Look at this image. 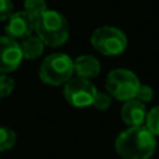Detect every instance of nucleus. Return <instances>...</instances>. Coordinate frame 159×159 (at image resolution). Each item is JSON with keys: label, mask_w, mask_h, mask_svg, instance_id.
<instances>
[{"label": "nucleus", "mask_w": 159, "mask_h": 159, "mask_svg": "<svg viewBox=\"0 0 159 159\" xmlns=\"http://www.w3.org/2000/svg\"><path fill=\"white\" fill-rule=\"evenodd\" d=\"M48 10V4L45 0H25L24 11L30 14L34 20H36L42 13Z\"/></svg>", "instance_id": "obj_12"}, {"label": "nucleus", "mask_w": 159, "mask_h": 159, "mask_svg": "<svg viewBox=\"0 0 159 159\" xmlns=\"http://www.w3.org/2000/svg\"><path fill=\"white\" fill-rule=\"evenodd\" d=\"M145 127L155 135L159 137V106H155L147 113Z\"/></svg>", "instance_id": "obj_14"}, {"label": "nucleus", "mask_w": 159, "mask_h": 159, "mask_svg": "<svg viewBox=\"0 0 159 159\" xmlns=\"http://www.w3.org/2000/svg\"><path fill=\"white\" fill-rule=\"evenodd\" d=\"M22 52L16 39L0 36V73L8 74L16 71L22 61Z\"/></svg>", "instance_id": "obj_7"}, {"label": "nucleus", "mask_w": 159, "mask_h": 159, "mask_svg": "<svg viewBox=\"0 0 159 159\" xmlns=\"http://www.w3.org/2000/svg\"><path fill=\"white\" fill-rule=\"evenodd\" d=\"M74 64V74L80 78H95L101 73V63L96 57L91 55H81L75 60H73Z\"/></svg>", "instance_id": "obj_10"}, {"label": "nucleus", "mask_w": 159, "mask_h": 159, "mask_svg": "<svg viewBox=\"0 0 159 159\" xmlns=\"http://www.w3.org/2000/svg\"><path fill=\"white\" fill-rule=\"evenodd\" d=\"M17 135L14 130L8 127H0V152H4L11 149L16 145Z\"/></svg>", "instance_id": "obj_13"}, {"label": "nucleus", "mask_w": 159, "mask_h": 159, "mask_svg": "<svg viewBox=\"0 0 159 159\" xmlns=\"http://www.w3.org/2000/svg\"><path fill=\"white\" fill-rule=\"evenodd\" d=\"M141 82L138 77L127 69H115L107 74L105 87L112 98L126 102L135 98Z\"/></svg>", "instance_id": "obj_4"}, {"label": "nucleus", "mask_w": 159, "mask_h": 159, "mask_svg": "<svg viewBox=\"0 0 159 159\" xmlns=\"http://www.w3.org/2000/svg\"><path fill=\"white\" fill-rule=\"evenodd\" d=\"M74 74V64L66 53H52L43 59L39 69L42 82L52 87H59L69 81Z\"/></svg>", "instance_id": "obj_3"}, {"label": "nucleus", "mask_w": 159, "mask_h": 159, "mask_svg": "<svg viewBox=\"0 0 159 159\" xmlns=\"http://www.w3.org/2000/svg\"><path fill=\"white\" fill-rule=\"evenodd\" d=\"M16 88V82L8 74L0 73V98H6V96L11 95Z\"/></svg>", "instance_id": "obj_15"}, {"label": "nucleus", "mask_w": 159, "mask_h": 159, "mask_svg": "<svg viewBox=\"0 0 159 159\" xmlns=\"http://www.w3.org/2000/svg\"><path fill=\"white\" fill-rule=\"evenodd\" d=\"M91 45L103 56H117L126 50L127 36L116 27H99L91 35Z\"/></svg>", "instance_id": "obj_5"}, {"label": "nucleus", "mask_w": 159, "mask_h": 159, "mask_svg": "<svg viewBox=\"0 0 159 159\" xmlns=\"http://www.w3.org/2000/svg\"><path fill=\"white\" fill-rule=\"evenodd\" d=\"M35 32L46 46L57 48L67 42L70 28L63 14L48 8L35 20Z\"/></svg>", "instance_id": "obj_2"}, {"label": "nucleus", "mask_w": 159, "mask_h": 159, "mask_svg": "<svg viewBox=\"0 0 159 159\" xmlns=\"http://www.w3.org/2000/svg\"><path fill=\"white\" fill-rule=\"evenodd\" d=\"M115 149L123 159H149L157 149V137L145 126L129 127L117 135Z\"/></svg>", "instance_id": "obj_1"}, {"label": "nucleus", "mask_w": 159, "mask_h": 159, "mask_svg": "<svg viewBox=\"0 0 159 159\" xmlns=\"http://www.w3.org/2000/svg\"><path fill=\"white\" fill-rule=\"evenodd\" d=\"M96 87L85 78L74 77L70 78L64 84L63 93L66 101L74 107H87L92 106L96 95Z\"/></svg>", "instance_id": "obj_6"}, {"label": "nucleus", "mask_w": 159, "mask_h": 159, "mask_svg": "<svg viewBox=\"0 0 159 159\" xmlns=\"http://www.w3.org/2000/svg\"><path fill=\"white\" fill-rule=\"evenodd\" d=\"M137 101L143 102V103H148L154 99V89H152L149 85H145V84H141L140 88H138L137 93H135V98Z\"/></svg>", "instance_id": "obj_17"}, {"label": "nucleus", "mask_w": 159, "mask_h": 159, "mask_svg": "<svg viewBox=\"0 0 159 159\" xmlns=\"http://www.w3.org/2000/svg\"><path fill=\"white\" fill-rule=\"evenodd\" d=\"M35 31V20L25 11H16L7 20L6 35L11 39H24Z\"/></svg>", "instance_id": "obj_8"}, {"label": "nucleus", "mask_w": 159, "mask_h": 159, "mask_svg": "<svg viewBox=\"0 0 159 159\" xmlns=\"http://www.w3.org/2000/svg\"><path fill=\"white\" fill-rule=\"evenodd\" d=\"M147 106L145 103L137 101V99H130L126 101L121 106V120L129 127H138L145 123L147 119Z\"/></svg>", "instance_id": "obj_9"}, {"label": "nucleus", "mask_w": 159, "mask_h": 159, "mask_svg": "<svg viewBox=\"0 0 159 159\" xmlns=\"http://www.w3.org/2000/svg\"><path fill=\"white\" fill-rule=\"evenodd\" d=\"M112 105V96L107 92H96L92 106L98 110H106Z\"/></svg>", "instance_id": "obj_16"}, {"label": "nucleus", "mask_w": 159, "mask_h": 159, "mask_svg": "<svg viewBox=\"0 0 159 159\" xmlns=\"http://www.w3.org/2000/svg\"><path fill=\"white\" fill-rule=\"evenodd\" d=\"M46 45L38 38V36H27L21 41L20 48H21L22 52V57L27 59V60H35V59L41 57L42 53L45 50Z\"/></svg>", "instance_id": "obj_11"}, {"label": "nucleus", "mask_w": 159, "mask_h": 159, "mask_svg": "<svg viewBox=\"0 0 159 159\" xmlns=\"http://www.w3.org/2000/svg\"><path fill=\"white\" fill-rule=\"evenodd\" d=\"M14 13L11 0H0V21H7Z\"/></svg>", "instance_id": "obj_18"}]
</instances>
